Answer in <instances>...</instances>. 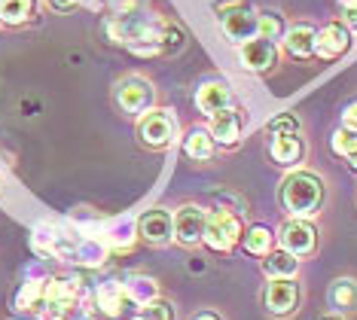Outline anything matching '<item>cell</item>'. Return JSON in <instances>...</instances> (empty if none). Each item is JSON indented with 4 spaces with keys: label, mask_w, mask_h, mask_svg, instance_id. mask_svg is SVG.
Masks as SVG:
<instances>
[{
    "label": "cell",
    "mask_w": 357,
    "mask_h": 320,
    "mask_svg": "<svg viewBox=\"0 0 357 320\" xmlns=\"http://www.w3.org/2000/svg\"><path fill=\"white\" fill-rule=\"evenodd\" d=\"M162 28H165V22L150 19V15H141V13L113 15V19H107V24H104V31H107V37L113 43H123L137 55H156L159 52Z\"/></svg>",
    "instance_id": "1"
},
{
    "label": "cell",
    "mask_w": 357,
    "mask_h": 320,
    "mask_svg": "<svg viewBox=\"0 0 357 320\" xmlns=\"http://www.w3.org/2000/svg\"><path fill=\"white\" fill-rule=\"evenodd\" d=\"M281 204L294 220H312L324 204V180L312 171H294L281 183Z\"/></svg>",
    "instance_id": "2"
},
{
    "label": "cell",
    "mask_w": 357,
    "mask_h": 320,
    "mask_svg": "<svg viewBox=\"0 0 357 320\" xmlns=\"http://www.w3.org/2000/svg\"><path fill=\"white\" fill-rule=\"evenodd\" d=\"M241 238H245V223H241L238 213H232V211H211L208 213L202 241H205L211 250L229 253Z\"/></svg>",
    "instance_id": "3"
},
{
    "label": "cell",
    "mask_w": 357,
    "mask_h": 320,
    "mask_svg": "<svg viewBox=\"0 0 357 320\" xmlns=\"http://www.w3.org/2000/svg\"><path fill=\"white\" fill-rule=\"evenodd\" d=\"M77 244H79V238L68 235L61 226L40 223V226L34 229V247L43 253V257H52V259H74Z\"/></svg>",
    "instance_id": "4"
},
{
    "label": "cell",
    "mask_w": 357,
    "mask_h": 320,
    "mask_svg": "<svg viewBox=\"0 0 357 320\" xmlns=\"http://www.w3.org/2000/svg\"><path fill=\"white\" fill-rule=\"evenodd\" d=\"M299 299H303V293H299V284L294 277H272L269 287H266V296H263L269 314H275V317L296 314Z\"/></svg>",
    "instance_id": "5"
},
{
    "label": "cell",
    "mask_w": 357,
    "mask_h": 320,
    "mask_svg": "<svg viewBox=\"0 0 357 320\" xmlns=\"http://www.w3.org/2000/svg\"><path fill=\"white\" fill-rule=\"evenodd\" d=\"M153 101H156V92L144 77H126L116 86V104L132 116H144L153 107Z\"/></svg>",
    "instance_id": "6"
},
{
    "label": "cell",
    "mask_w": 357,
    "mask_h": 320,
    "mask_svg": "<svg viewBox=\"0 0 357 320\" xmlns=\"http://www.w3.org/2000/svg\"><path fill=\"white\" fill-rule=\"evenodd\" d=\"M137 131H141V141L150 146V150H165L168 144L174 141V116L168 110H147L141 116V125H137Z\"/></svg>",
    "instance_id": "7"
},
{
    "label": "cell",
    "mask_w": 357,
    "mask_h": 320,
    "mask_svg": "<svg viewBox=\"0 0 357 320\" xmlns=\"http://www.w3.org/2000/svg\"><path fill=\"white\" fill-rule=\"evenodd\" d=\"M278 238H281V247L290 250L294 257H312L314 247H318V232H314V226L308 220H287L281 226Z\"/></svg>",
    "instance_id": "8"
},
{
    "label": "cell",
    "mask_w": 357,
    "mask_h": 320,
    "mask_svg": "<svg viewBox=\"0 0 357 320\" xmlns=\"http://www.w3.org/2000/svg\"><path fill=\"white\" fill-rule=\"evenodd\" d=\"M205 220H208V213L202 211L199 204H183V208L174 213V241L183 244V247H196V244H202Z\"/></svg>",
    "instance_id": "9"
},
{
    "label": "cell",
    "mask_w": 357,
    "mask_h": 320,
    "mask_svg": "<svg viewBox=\"0 0 357 320\" xmlns=\"http://www.w3.org/2000/svg\"><path fill=\"white\" fill-rule=\"evenodd\" d=\"M238 59L250 73H269L275 64H278V46H275L272 40L254 37V40H248V43H241Z\"/></svg>",
    "instance_id": "10"
},
{
    "label": "cell",
    "mask_w": 357,
    "mask_h": 320,
    "mask_svg": "<svg viewBox=\"0 0 357 320\" xmlns=\"http://www.w3.org/2000/svg\"><path fill=\"white\" fill-rule=\"evenodd\" d=\"M351 49V31L345 28L342 22H330L324 24L318 31V37H314V55H321V59H342V55Z\"/></svg>",
    "instance_id": "11"
},
{
    "label": "cell",
    "mask_w": 357,
    "mask_h": 320,
    "mask_svg": "<svg viewBox=\"0 0 357 320\" xmlns=\"http://www.w3.org/2000/svg\"><path fill=\"white\" fill-rule=\"evenodd\" d=\"M83 296V281L79 277H50L46 281V308H55L61 314H68L70 308Z\"/></svg>",
    "instance_id": "12"
},
{
    "label": "cell",
    "mask_w": 357,
    "mask_h": 320,
    "mask_svg": "<svg viewBox=\"0 0 357 320\" xmlns=\"http://www.w3.org/2000/svg\"><path fill=\"white\" fill-rule=\"evenodd\" d=\"M220 28L232 43L241 46L257 37V15L250 13L248 6H229V10L220 13Z\"/></svg>",
    "instance_id": "13"
},
{
    "label": "cell",
    "mask_w": 357,
    "mask_h": 320,
    "mask_svg": "<svg viewBox=\"0 0 357 320\" xmlns=\"http://www.w3.org/2000/svg\"><path fill=\"white\" fill-rule=\"evenodd\" d=\"M137 232L147 238L150 244H168L174 238V217L162 208H150L137 220Z\"/></svg>",
    "instance_id": "14"
},
{
    "label": "cell",
    "mask_w": 357,
    "mask_h": 320,
    "mask_svg": "<svg viewBox=\"0 0 357 320\" xmlns=\"http://www.w3.org/2000/svg\"><path fill=\"white\" fill-rule=\"evenodd\" d=\"M229 101H232V92H229V83H226V79H208V83H202L196 89V107L202 113H208V116L226 110Z\"/></svg>",
    "instance_id": "15"
},
{
    "label": "cell",
    "mask_w": 357,
    "mask_h": 320,
    "mask_svg": "<svg viewBox=\"0 0 357 320\" xmlns=\"http://www.w3.org/2000/svg\"><path fill=\"white\" fill-rule=\"evenodd\" d=\"M95 302H98V308L107 317H123L128 311V305H132L128 296H126V284L113 281V277H107V281L98 284V290H95Z\"/></svg>",
    "instance_id": "16"
},
{
    "label": "cell",
    "mask_w": 357,
    "mask_h": 320,
    "mask_svg": "<svg viewBox=\"0 0 357 320\" xmlns=\"http://www.w3.org/2000/svg\"><path fill=\"white\" fill-rule=\"evenodd\" d=\"M305 155V144L299 141L296 135H272L269 141V159L275 162V165L281 168H294L303 162Z\"/></svg>",
    "instance_id": "17"
},
{
    "label": "cell",
    "mask_w": 357,
    "mask_h": 320,
    "mask_svg": "<svg viewBox=\"0 0 357 320\" xmlns=\"http://www.w3.org/2000/svg\"><path fill=\"white\" fill-rule=\"evenodd\" d=\"M211 137H214V144H223V146L238 144V137H241V113L232 110V107L214 113V116H211Z\"/></svg>",
    "instance_id": "18"
},
{
    "label": "cell",
    "mask_w": 357,
    "mask_h": 320,
    "mask_svg": "<svg viewBox=\"0 0 357 320\" xmlns=\"http://www.w3.org/2000/svg\"><path fill=\"white\" fill-rule=\"evenodd\" d=\"M327 302L336 314L357 311V281L354 277H339V281H333L327 290Z\"/></svg>",
    "instance_id": "19"
},
{
    "label": "cell",
    "mask_w": 357,
    "mask_h": 320,
    "mask_svg": "<svg viewBox=\"0 0 357 320\" xmlns=\"http://www.w3.org/2000/svg\"><path fill=\"white\" fill-rule=\"evenodd\" d=\"M314 37H318V31L312 24H294L284 34V49L294 59H308V55H314Z\"/></svg>",
    "instance_id": "20"
},
{
    "label": "cell",
    "mask_w": 357,
    "mask_h": 320,
    "mask_svg": "<svg viewBox=\"0 0 357 320\" xmlns=\"http://www.w3.org/2000/svg\"><path fill=\"white\" fill-rule=\"evenodd\" d=\"M123 284H126L128 302L137 305V308H147L150 302L159 299V284L153 281V277H147V275H128Z\"/></svg>",
    "instance_id": "21"
},
{
    "label": "cell",
    "mask_w": 357,
    "mask_h": 320,
    "mask_svg": "<svg viewBox=\"0 0 357 320\" xmlns=\"http://www.w3.org/2000/svg\"><path fill=\"white\" fill-rule=\"evenodd\" d=\"M46 281L50 277H31L15 293V311H40L46 302Z\"/></svg>",
    "instance_id": "22"
},
{
    "label": "cell",
    "mask_w": 357,
    "mask_h": 320,
    "mask_svg": "<svg viewBox=\"0 0 357 320\" xmlns=\"http://www.w3.org/2000/svg\"><path fill=\"white\" fill-rule=\"evenodd\" d=\"M263 272L269 277H294L299 272V257H294L290 250H272L263 259Z\"/></svg>",
    "instance_id": "23"
},
{
    "label": "cell",
    "mask_w": 357,
    "mask_h": 320,
    "mask_svg": "<svg viewBox=\"0 0 357 320\" xmlns=\"http://www.w3.org/2000/svg\"><path fill=\"white\" fill-rule=\"evenodd\" d=\"M183 150L190 159L205 162V159H211V153H214V137H211L208 128H192L183 141Z\"/></svg>",
    "instance_id": "24"
},
{
    "label": "cell",
    "mask_w": 357,
    "mask_h": 320,
    "mask_svg": "<svg viewBox=\"0 0 357 320\" xmlns=\"http://www.w3.org/2000/svg\"><path fill=\"white\" fill-rule=\"evenodd\" d=\"M135 238H137V223L132 217H119L107 226V241L116 250H128L135 244Z\"/></svg>",
    "instance_id": "25"
},
{
    "label": "cell",
    "mask_w": 357,
    "mask_h": 320,
    "mask_svg": "<svg viewBox=\"0 0 357 320\" xmlns=\"http://www.w3.org/2000/svg\"><path fill=\"white\" fill-rule=\"evenodd\" d=\"M104 259H107V244L98 241V238H79L77 253H74V262L95 268V266H104Z\"/></svg>",
    "instance_id": "26"
},
{
    "label": "cell",
    "mask_w": 357,
    "mask_h": 320,
    "mask_svg": "<svg viewBox=\"0 0 357 320\" xmlns=\"http://www.w3.org/2000/svg\"><path fill=\"white\" fill-rule=\"evenodd\" d=\"M245 250L250 257H266V253H272V244H275V235L269 226H250L245 232Z\"/></svg>",
    "instance_id": "27"
},
{
    "label": "cell",
    "mask_w": 357,
    "mask_h": 320,
    "mask_svg": "<svg viewBox=\"0 0 357 320\" xmlns=\"http://www.w3.org/2000/svg\"><path fill=\"white\" fill-rule=\"evenodd\" d=\"M37 0H0V22L6 24H25L34 15Z\"/></svg>",
    "instance_id": "28"
},
{
    "label": "cell",
    "mask_w": 357,
    "mask_h": 320,
    "mask_svg": "<svg viewBox=\"0 0 357 320\" xmlns=\"http://www.w3.org/2000/svg\"><path fill=\"white\" fill-rule=\"evenodd\" d=\"M284 34H287V28H284V15L278 13H259L257 15V37H263V40H284Z\"/></svg>",
    "instance_id": "29"
},
{
    "label": "cell",
    "mask_w": 357,
    "mask_h": 320,
    "mask_svg": "<svg viewBox=\"0 0 357 320\" xmlns=\"http://www.w3.org/2000/svg\"><path fill=\"white\" fill-rule=\"evenodd\" d=\"M330 146H333V153H339V155H345V159H351V155L357 153V131L354 128H336L333 131V137H330Z\"/></svg>",
    "instance_id": "30"
},
{
    "label": "cell",
    "mask_w": 357,
    "mask_h": 320,
    "mask_svg": "<svg viewBox=\"0 0 357 320\" xmlns=\"http://www.w3.org/2000/svg\"><path fill=\"white\" fill-rule=\"evenodd\" d=\"M186 43V37H183V31L177 28V24H165L162 28V37H159V52H168V55H174V52H181Z\"/></svg>",
    "instance_id": "31"
},
{
    "label": "cell",
    "mask_w": 357,
    "mask_h": 320,
    "mask_svg": "<svg viewBox=\"0 0 357 320\" xmlns=\"http://www.w3.org/2000/svg\"><path fill=\"white\" fill-rule=\"evenodd\" d=\"M144 317L147 320H177V311H174V305L168 299H156V302H150L147 308H144Z\"/></svg>",
    "instance_id": "32"
},
{
    "label": "cell",
    "mask_w": 357,
    "mask_h": 320,
    "mask_svg": "<svg viewBox=\"0 0 357 320\" xmlns=\"http://www.w3.org/2000/svg\"><path fill=\"white\" fill-rule=\"evenodd\" d=\"M296 128H299V122H296V116H290V113H281V116H275L269 122L272 135H296Z\"/></svg>",
    "instance_id": "33"
},
{
    "label": "cell",
    "mask_w": 357,
    "mask_h": 320,
    "mask_svg": "<svg viewBox=\"0 0 357 320\" xmlns=\"http://www.w3.org/2000/svg\"><path fill=\"white\" fill-rule=\"evenodd\" d=\"M141 0H110V10L113 15H128V13H137Z\"/></svg>",
    "instance_id": "34"
},
{
    "label": "cell",
    "mask_w": 357,
    "mask_h": 320,
    "mask_svg": "<svg viewBox=\"0 0 357 320\" xmlns=\"http://www.w3.org/2000/svg\"><path fill=\"white\" fill-rule=\"evenodd\" d=\"M342 125H348V128H354L357 131V101H351L342 110Z\"/></svg>",
    "instance_id": "35"
},
{
    "label": "cell",
    "mask_w": 357,
    "mask_h": 320,
    "mask_svg": "<svg viewBox=\"0 0 357 320\" xmlns=\"http://www.w3.org/2000/svg\"><path fill=\"white\" fill-rule=\"evenodd\" d=\"M46 3H50V10H55V13H70L79 0H46Z\"/></svg>",
    "instance_id": "36"
},
{
    "label": "cell",
    "mask_w": 357,
    "mask_h": 320,
    "mask_svg": "<svg viewBox=\"0 0 357 320\" xmlns=\"http://www.w3.org/2000/svg\"><path fill=\"white\" fill-rule=\"evenodd\" d=\"M345 28H357V6L354 10H345Z\"/></svg>",
    "instance_id": "37"
},
{
    "label": "cell",
    "mask_w": 357,
    "mask_h": 320,
    "mask_svg": "<svg viewBox=\"0 0 357 320\" xmlns=\"http://www.w3.org/2000/svg\"><path fill=\"white\" fill-rule=\"evenodd\" d=\"M192 320H223V317L217 314V311H199V314L192 317Z\"/></svg>",
    "instance_id": "38"
},
{
    "label": "cell",
    "mask_w": 357,
    "mask_h": 320,
    "mask_svg": "<svg viewBox=\"0 0 357 320\" xmlns=\"http://www.w3.org/2000/svg\"><path fill=\"white\" fill-rule=\"evenodd\" d=\"M339 6H342V10H354L357 0H339Z\"/></svg>",
    "instance_id": "39"
},
{
    "label": "cell",
    "mask_w": 357,
    "mask_h": 320,
    "mask_svg": "<svg viewBox=\"0 0 357 320\" xmlns=\"http://www.w3.org/2000/svg\"><path fill=\"white\" fill-rule=\"evenodd\" d=\"M318 320H345V317L336 314V311H330V314H324V317H318Z\"/></svg>",
    "instance_id": "40"
},
{
    "label": "cell",
    "mask_w": 357,
    "mask_h": 320,
    "mask_svg": "<svg viewBox=\"0 0 357 320\" xmlns=\"http://www.w3.org/2000/svg\"><path fill=\"white\" fill-rule=\"evenodd\" d=\"M74 320H95V317H92V314H77Z\"/></svg>",
    "instance_id": "41"
},
{
    "label": "cell",
    "mask_w": 357,
    "mask_h": 320,
    "mask_svg": "<svg viewBox=\"0 0 357 320\" xmlns=\"http://www.w3.org/2000/svg\"><path fill=\"white\" fill-rule=\"evenodd\" d=\"M351 165H354V168H357V153H354V155H351Z\"/></svg>",
    "instance_id": "42"
},
{
    "label": "cell",
    "mask_w": 357,
    "mask_h": 320,
    "mask_svg": "<svg viewBox=\"0 0 357 320\" xmlns=\"http://www.w3.org/2000/svg\"><path fill=\"white\" fill-rule=\"evenodd\" d=\"M132 320H147V317H144V314H141V317H132Z\"/></svg>",
    "instance_id": "43"
},
{
    "label": "cell",
    "mask_w": 357,
    "mask_h": 320,
    "mask_svg": "<svg viewBox=\"0 0 357 320\" xmlns=\"http://www.w3.org/2000/svg\"><path fill=\"white\" fill-rule=\"evenodd\" d=\"M79 3H89V0H79Z\"/></svg>",
    "instance_id": "44"
}]
</instances>
